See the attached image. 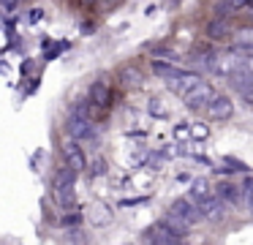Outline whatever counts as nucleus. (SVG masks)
<instances>
[{
    "label": "nucleus",
    "instance_id": "dca6fc26",
    "mask_svg": "<svg viewBox=\"0 0 253 245\" xmlns=\"http://www.w3.org/2000/svg\"><path fill=\"white\" fill-rule=\"evenodd\" d=\"M248 8V0H220L218 3V16H226V14H237V11Z\"/></svg>",
    "mask_w": 253,
    "mask_h": 245
},
{
    "label": "nucleus",
    "instance_id": "5701e85b",
    "mask_svg": "<svg viewBox=\"0 0 253 245\" xmlns=\"http://www.w3.org/2000/svg\"><path fill=\"white\" fill-rule=\"evenodd\" d=\"M104 3H106V5H112V3H117V0H104Z\"/></svg>",
    "mask_w": 253,
    "mask_h": 245
},
{
    "label": "nucleus",
    "instance_id": "4be33fe9",
    "mask_svg": "<svg viewBox=\"0 0 253 245\" xmlns=\"http://www.w3.org/2000/svg\"><path fill=\"white\" fill-rule=\"evenodd\" d=\"M3 5H6V8H14V5H17V0H3Z\"/></svg>",
    "mask_w": 253,
    "mask_h": 245
},
{
    "label": "nucleus",
    "instance_id": "f3484780",
    "mask_svg": "<svg viewBox=\"0 0 253 245\" xmlns=\"http://www.w3.org/2000/svg\"><path fill=\"white\" fill-rule=\"evenodd\" d=\"M242 204L248 207V212L253 215V174H248L242 183Z\"/></svg>",
    "mask_w": 253,
    "mask_h": 245
},
{
    "label": "nucleus",
    "instance_id": "f257e3e1",
    "mask_svg": "<svg viewBox=\"0 0 253 245\" xmlns=\"http://www.w3.org/2000/svg\"><path fill=\"white\" fill-rule=\"evenodd\" d=\"M66 128H68V134H71V139H77V142L93 139L95 136V123H93V117H90V112H87L84 103H77V106L71 109Z\"/></svg>",
    "mask_w": 253,
    "mask_h": 245
},
{
    "label": "nucleus",
    "instance_id": "a211bd4d",
    "mask_svg": "<svg viewBox=\"0 0 253 245\" xmlns=\"http://www.w3.org/2000/svg\"><path fill=\"white\" fill-rule=\"evenodd\" d=\"M231 49H234L237 54H242L245 60H253V41H237Z\"/></svg>",
    "mask_w": 253,
    "mask_h": 245
},
{
    "label": "nucleus",
    "instance_id": "6ab92c4d",
    "mask_svg": "<svg viewBox=\"0 0 253 245\" xmlns=\"http://www.w3.org/2000/svg\"><path fill=\"white\" fill-rule=\"evenodd\" d=\"M226 163H229L231 172H248V166L242 161H237V158H226Z\"/></svg>",
    "mask_w": 253,
    "mask_h": 245
},
{
    "label": "nucleus",
    "instance_id": "39448f33",
    "mask_svg": "<svg viewBox=\"0 0 253 245\" xmlns=\"http://www.w3.org/2000/svg\"><path fill=\"white\" fill-rule=\"evenodd\" d=\"M171 212H174V215H180L182 221L188 223V226H196V223L204 221L202 207H199L196 201L191 199V196H180V199H174V204H171Z\"/></svg>",
    "mask_w": 253,
    "mask_h": 245
},
{
    "label": "nucleus",
    "instance_id": "9d476101",
    "mask_svg": "<svg viewBox=\"0 0 253 245\" xmlns=\"http://www.w3.org/2000/svg\"><path fill=\"white\" fill-rule=\"evenodd\" d=\"M215 194H218L229 207L242 204V185H237V183H229V180H226V183H220L218 188H215Z\"/></svg>",
    "mask_w": 253,
    "mask_h": 245
},
{
    "label": "nucleus",
    "instance_id": "7ed1b4c3",
    "mask_svg": "<svg viewBox=\"0 0 253 245\" xmlns=\"http://www.w3.org/2000/svg\"><path fill=\"white\" fill-rule=\"evenodd\" d=\"M74 180H77V172L71 166H63L55 172L52 177V188H55V199L60 207H68L74 201Z\"/></svg>",
    "mask_w": 253,
    "mask_h": 245
},
{
    "label": "nucleus",
    "instance_id": "0eeeda50",
    "mask_svg": "<svg viewBox=\"0 0 253 245\" xmlns=\"http://www.w3.org/2000/svg\"><path fill=\"white\" fill-rule=\"evenodd\" d=\"M90 106H95V109H106L112 103V87L106 85L104 79H98V82H93L90 85Z\"/></svg>",
    "mask_w": 253,
    "mask_h": 245
},
{
    "label": "nucleus",
    "instance_id": "20e7f679",
    "mask_svg": "<svg viewBox=\"0 0 253 245\" xmlns=\"http://www.w3.org/2000/svg\"><path fill=\"white\" fill-rule=\"evenodd\" d=\"M212 96H215V87L210 85V82L199 79L196 85H191L182 93V103H185L188 109H207V103L212 101Z\"/></svg>",
    "mask_w": 253,
    "mask_h": 245
},
{
    "label": "nucleus",
    "instance_id": "2eb2a0df",
    "mask_svg": "<svg viewBox=\"0 0 253 245\" xmlns=\"http://www.w3.org/2000/svg\"><path fill=\"white\" fill-rule=\"evenodd\" d=\"M161 221H164V223H166V226H169V229H171V232H174V234H177V237H185V234H188V223H185V221H182V218H180V215H174V212H171V210H169V212H166V215H164V218H161Z\"/></svg>",
    "mask_w": 253,
    "mask_h": 245
},
{
    "label": "nucleus",
    "instance_id": "1a4fd4ad",
    "mask_svg": "<svg viewBox=\"0 0 253 245\" xmlns=\"http://www.w3.org/2000/svg\"><path fill=\"white\" fill-rule=\"evenodd\" d=\"M63 155H66V163L74 169V172H82V169L87 166V158H84L82 147L77 145V139H74V142H66V145H63Z\"/></svg>",
    "mask_w": 253,
    "mask_h": 245
},
{
    "label": "nucleus",
    "instance_id": "f03ea898",
    "mask_svg": "<svg viewBox=\"0 0 253 245\" xmlns=\"http://www.w3.org/2000/svg\"><path fill=\"white\" fill-rule=\"evenodd\" d=\"M204 65H207V68L212 71L215 76H223V79H229L234 71L245 68V57H242V54H237L234 49H231V52H223V54H207Z\"/></svg>",
    "mask_w": 253,
    "mask_h": 245
},
{
    "label": "nucleus",
    "instance_id": "423d86ee",
    "mask_svg": "<svg viewBox=\"0 0 253 245\" xmlns=\"http://www.w3.org/2000/svg\"><path fill=\"white\" fill-rule=\"evenodd\" d=\"M144 240H147V243H161V245H174V243H180L182 237H177L174 232H171L169 226H166L164 221L161 223H155V226H150L147 232L142 234Z\"/></svg>",
    "mask_w": 253,
    "mask_h": 245
},
{
    "label": "nucleus",
    "instance_id": "6e6552de",
    "mask_svg": "<svg viewBox=\"0 0 253 245\" xmlns=\"http://www.w3.org/2000/svg\"><path fill=\"white\" fill-rule=\"evenodd\" d=\"M207 112H210V117H212V120H229L231 114H234V103H231V98L218 96V93H215L212 101L207 103Z\"/></svg>",
    "mask_w": 253,
    "mask_h": 245
},
{
    "label": "nucleus",
    "instance_id": "ddd939ff",
    "mask_svg": "<svg viewBox=\"0 0 253 245\" xmlns=\"http://www.w3.org/2000/svg\"><path fill=\"white\" fill-rule=\"evenodd\" d=\"M153 74L169 82V79L182 76V74H185V68H180V65H174V63H164V60H153Z\"/></svg>",
    "mask_w": 253,
    "mask_h": 245
},
{
    "label": "nucleus",
    "instance_id": "412c9836",
    "mask_svg": "<svg viewBox=\"0 0 253 245\" xmlns=\"http://www.w3.org/2000/svg\"><path fill=\"white\" fill-rule=\"evenodd\" d=\"M242 98H245V103H248V106H253V93H245Z\"/></svg>",
    "mask_w": 253,
    "mask_h": 245
},
{
    "label": "nucleus",
    "instance_id": "f8f14e48",
    "mask_svg": "<svg viewBox=\"0 0 253 245\" xmlns=\"http://www.w3.org/2000/svg\"><path fill=\"white\" fill-rule=\"evenodd\" d=\"M229 85L234 87L237 93H253V71H245V68H240V71H234V74L229 76Z\"/></svg>",
    "mask_w": 253,
    "mask_h": 245
},
{
    "label": "nucleus",
    "instance_id": "9b49d317",
    "mask_svg": "<svg viewBox=\"0 0 253 245\" xmlns=\"http://www.w3.org/2000/svg\"><path fill=\"white\" fill-rule=\"evenodd\" d=\"M231 36V25L223 16H215L212 22H207V38L210 41H226Z\"/></svg>",
    "mask_w": 253,
    "mask_h": 245
},
{
    "label": "nucleus",
    "instance_id": "4468645a",
    "mask_svg": "<svg viewBox=\"0 0 253 245\" xmlns=\"http://www.w3.org/2000/svg\"><path fill=\"white\" fill-rule=\"evenodd\" d=\"M188 196H191L196 204H202L204 199H210V196H212V185H210L204 177H196V180H193V185H191V194H188Z\"/></svg>",
    "mask_w": 253,
    "mask_h": 245
},
{
    "label": "nucleus",
    "instance_id": "aec40b11",
    "mask_svg": "<svg viewBox=\"0 0 253 245\" xmlns=\"http://www.w3.org/2000/svg\"><path fill=\"white\" fill-rule=\"evenodd\" d=\"M193 136L204 139V136H207V128H204V125H193Z\"/></svg>",
    "mask_w": 253,
    "mask_h": 245
}]
</instances>
